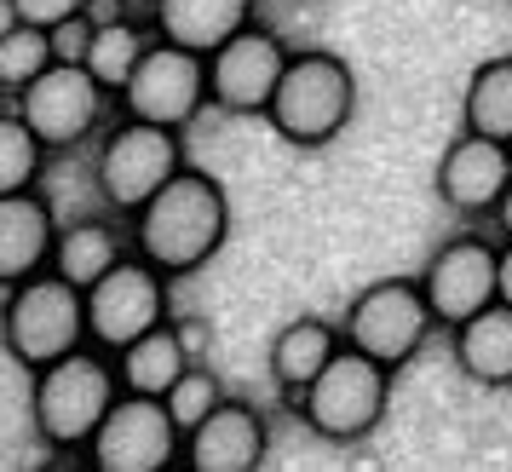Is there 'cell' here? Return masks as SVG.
Segmentation results:
<instances>
[{
    "instance_id": "obj_1",
    "label": "cell",
    "mask_w": 512,
    "mask_h": 472,
    "mask_svg": "<svg viewBox=\"0 0 512 472\" xmlns=\"http://www.w3.org/2000/svg\"><path fill=\"white\" fill-rule=\"evenodd\" d=\"M231 236V196L202 167H179L139 213H133V248L167 277H190L225 248Z\"/></svg>"
},
{
    "instance_id": "obj_2",
    "label": "cell",
    "mask_w": 512,
    "mask_h": 472,
    "mask_svg": "<svg viewBox=\"0 0 512 472\" xmlns=\"http://www.w3.org/2000/svg\"><path fill=\"white\" fill-rule=\"evenodd\" d=\"M127 392L116 369V352L104 346H75L58 363L35 369L29 380V421H35V438L47 449H87L93 432L104 426V415L116 409V398Z\"/></svg>"
},
{
    "instance_id": "obj_3",
    "label": "cell",
    "mask_w": 512,
    "mask_h": 472,
    "mask_svg": "<svg viewBox=\"0 0 512 472\" xmlns=\"http://www.w3.org/2000/svg\"><path fill=\"white\" fill-rule=\"evenodd\" d=\"M87 288L70 283L64 271H35L24 283L6 288V311H0V346L6 363H24L29 375L58 363L64 352L87 346Z\"/></svg>"
},
{
    "instance_id": "obj_4",
    "label": "cell",
    "mask_w": 512,
    "mask_h": 472,
    "mask_svg": "<svg viewBox=\"0 0 512 472\" xmlns=\"http://www.w3.org/2000/svg\"><path fill=\"white\" fill-rule=\"evenodd\" d=\"M351 110H357V75L340 52H323V47H305L288 58L282 70V87L271 98V133L300 150H317V144L340 139L346 133Z\"/></svg>"
},
{
    "instance_id": "obj_5",
    "label": "cell",
    "mask_w": 512,
    "mask_h": 472,
    "mask_svg": "<svg viewBox=\"0 0 512 472\" xmlns=\"http://www.w3.org/2000/svg\"><path fill=\"white\" fill-rule=\"evenodd\" d=\"M179 167H185V133L179 127H156V121L116 110V121L104 127L93 156V190L104 196V208L133 219Z\"/></svg>"
},
{
    "instance_id": "obj_6",
    "label": "cell",
    "mask_w": 512,
    "mask_h": 472,
    "mask_svg": "<svg viewBox=\"0 0 512 472\" xmlns=\"http://www.w3.org/2000/svg\"><path fill=\"white\" fill-rule=\"evenodd\" d=\"M392 375L380 357L357 352V346H340L334 363L305 386L300 398V421L328 438V444H363L374 426L386 421V403H392Z\"/></svg>"
},
{
    "instance_id": "obj_7",
    "label": "cell",
    "mask_w": 512,
    "mask_h": 472,
    "mask_svg": "<svg viewBox=\"0 0 512 472\" xmlns=\"http://www.w3.org/2000/svg\"><path fill=\"white\" fill-rule=\"evenodd\" d=\"M340 329H346V346L380 357L386 369H403V363L432 340L438 311H432V300H426L420 277H380V283H369L357 300H351Z\"/></svg>"
},
{
    "instance_id": "obj_8",
    "label": "cell",
    "mask_w": 512,
    "mask_h": 472,
    "mask_svg": "<svg viewBox=\"0 0 512 472\" xmlns=\"http://www.w3.org/2000/svg\"><path fill=\"white\" fill-rule=\"evenodd\" d=\"M18 116L52 144V150H75L93 133H104V121L116 116V93L98 81L87 64H52L47 75H35L18 98H6Z\"/></svg>"
},
{
    "instance_id": "obj_9",
    "label": "cell",
    "mask_w": 512,
    "mask_h": 472,
    "mask_svg": "<svg viewBox=\"0 0 512 472\" xmlns=\"http://www.w3.org/2000/svg\"><path fill=\"white\" fill-rule=\"evenodd\" d=\"M208 104H213L208 52H190V47H179V41H162V35H156L150 52L139 58L133 81L116 93L121 116L156 121V127H179V133H185Z\"/></svg>"
},
{
    "instance_id": "obj_10",
    "label": "cell",
    "mask_w": 512,
    "mask_h": 472,
    "mask_svg": "<svg viewBox=\"0 0 512 472\" xmlns=\"http://www.w3.org/2000/svg\"><path fill=\"white\" fill-rule=\"evenodd\" d=\"M87 461L98 472H167L185 467V426L173 421L167 398L150 392H121L116 409L87 444Z\"/></svg>"
},
{
    "instance_id": "obj_11",
    "label": "cell",
    "mask_w": 512,
    "mask_h": 472,
    "mask_svg": "<svg viewBox=\"0 0 512 472\" xmlns=\"http://www.w3.org/2000/svg\"><path fill=\"white\" fill-rule=\"evenodd\" d=\"M167 277L162 265H150L133 248L121 265H110L93 288H87V329H93V346L104 352H121L133 346L139 334H150L156 323L173 317V300H167Z\"/></svg>"
},
{
    "instance_id": "obj_12",
    "label": "cell",
    "mask_w": 512,
    "mask_h": 472,
    "mask_svg": "<svg viewBox=\"0 0 512 472\" xmlns=\"http://www.w3.org/2000/svg\"><path fill=\"white\" fill-rule=\"evenodd\" d=\"M420 288L438 311V329H455L466 317H478L484 306L501 300V242H489L484 231H455L420 265Z\"/></svg>"
},
{
    "instance_id": "obj_13",
    "label": "cell",
    "mask_w": 512,
    "mask_h": 472,
    "mask_svg": "<svg viewBox=\"0 0 512 472\" xmlns=\"http://www.w3.org/2000/svg\"><path fill=\"white\" fill-rule=\"evenodd\" d=\"M288 58H294V52L282 47L277 29H265V24L236 29L225 47L208 52L213 110H225V116H265L271 98H277V87H282Z\"/></svg>"
},
{
    "instance_id": "obj_14",
    "label": "cell",
    "mask_w": 512,
    "mask_h": 472,
    "mask_svg": "<svg viewBox=\"0 0 512 472\" xmlns=\"http://www.w3.org/2000/svg\"><path fill=\"white\" fill-rule=\"evenodd\" d=\"M432 185H438L443 208H455L461 219H495V208H501V196L512 185V144L461 127L443 144Z\"/></svg>"
},
{
    "instance_id": "obj_15",
    "label": "cell",
    "mask_w": 512,
    "mask_h": 472,
    "mask_svg": "<svg viewBox=\"0 0 512 472\" xmlns=\"http://www.w3.org/2000/svg\"><path fill=\"white\" fill-rule=\"evenodd\" d=\"M265 449H271L265 415L254 403L225 398L185 438V467L190 472H254V467H265Z\"/></svg>"
},
{
    "instance_id": "obj_16",
    "label": "cell",
    "mask_w": 512,
    "mask_h": 472,
    "mask_svg": "<svg viewBox=\"0 0 512 472\" xmlns=\"http://www.w3.org/2000/svg\"><path fill=\"white\" fill-rule=\"evenodd\" d=\"M58 231L64 225H58V213L41 190H6L0 196V288L47 271Z\"/></svg>"
},
{
    "instance_id": "obj_17",
    "label": "cell",
    "mask_w": 512,
    "mask_h": 472,
    "mask_svg": "<svg viewBox=\"0 0 512 472\" xmlns=\"http://www.w3.org/2000/svg\"><path fill=\"white\" fill-rule=\"evenodd\" d=\"M248 24H254V0H150V29L190 52L225 47Z\"/></svg>"
},
{
    "instance_id": "obj_18",
    "label": "cell",
    "mask_w": 512,
    "mask_h": 472,
    "mask_svg": "<svg viewBox=\"0 0 512 472\" xmlns=\"http://www.w3.org/2000/svg\"><path fill=\"white\" fill-rule=\"evenodd\" d=\"M346 346V329H334L328 317H294L288 329H277V340H271V380H277L282 398H300L311 380L323 375L328 363H334V352Z\"/></svg>"
},
{
    "instance_id": "obj_19",
    "label": "cell",
    "mask_w": 512,
    "mask_h": 472,
    "mask_svg": "<svg viewBox=\"0 0 512 472\" xmlns=\"http://www.w3.org/2000/svg\"><path fill=\"white\" fill-rule=\"evenodd\" d=\"M449 352L455 369L478 386H512V306L495 300L478 317H466L449 329Z\"/></svg>"
},
{
    "instance_id": "obj_20",
    "label": "cell",
    "mask_w": 512,
    "mask_h": 472,
    "mask_svg": "<svg viewBox=\"0 0 512 472\" xmlns=\"http://www.w3.org/2000/svg\"><path fill=\"white\" fill-rule=\"evenodd\" d=\"M190 363H196V352L185 346V334H179L173 317L156 323L150 334H139L133 346H121V352H116L121 386H127V392H150V398H167V392H173V380L185 375Z\"/></svg>"
},
{
    "instance_id": "obj_21",
    "label": "cell",
    "mask_w": 512,
    "mask_h": 472,
    "mask_svg": "<svg viewBox=\"0 0 512 472\" xmlns=\"http://www.w3.org/2000/svg\"><path fill=\"white\" fill-rule=\"evenodd\" d=\"M133 254V231L121 236V225L110 219H75L58 231V248H52V271H64L70 283L93 288L110 265H121Z\"/></svg>"
},
{
    "instance_id": "obj_22",
    "label": "cell",
    "mask_w": 512,
    "mask_h": 472,
    "mask_svg": "<svg viewBox=\"0 0 512 472\" xmlns=\"http://www.w3.org/2000/svg\"><path fill=\"white\" fill-rule=\"evenodd\" d=\"M461 127L512 144V52H495V58H484L478 70L466 75Z\"/></svg>"
},
{
    "instance_id": "obj_23",
    "label": "cell",
    "mask_w": 512,
    "mask_h": 472,
    "mask_svg": "<svg viewBox=\"0 0 512 472\" xmlns=\"http://www.w3.org/2000/svg\"><path fill=\"white\" fill-rule=\"evenodd\" d=\"M150 29L144 24H133V18H98V29H93V47H87V70L110 87V93H121L127 81H133V70H139V58L150 52Z\"/></svg>"
},
{
    "instance_id": "obj_24",
    "label": "cell",
    "mask_w": 512,
    "mask_h": 472,
    "mask_svg": "<svg viewBox=\"0 0 512 472\" xmlns=\"http://www.w3.org/2000/svg\"><path fill=\"white\" fill-rule=\"evenodd\" d=\"M58 64V47H52V29L24 24V18H6L0 24V98H18L35 81Z\"/></svg>"
},
{
    "instance_id": "obj_25",
    "label": "cell",
    "mask_w": 512,
    "mask_h": 472,
    "mask_svg": "<svg viewBox=\"0 0 512 472\" xmlns=\"http://www.w3.org/2000/svg\"><path fill=\"white\" fill-rule=\"evenodd\" d=\"M47 156H52V144L41 139L12 104H0V196H6V190H35L41 185Z\"/></svg>"
},
{
    "instance_id": "obj_26",
    "label": "cell",
    "mask_w": 512,
    "mask_h": 472,
    "mask_svg": "<svg viewBox=\"0 0 512 472\" xmlns=\"http://www.w3.org/2000/svg\"><path fill=\"white\" fill-rule=\"evenodd\" d=\"M225 398H231V392H225V380H219L208 363L196 357L185 375L173 380V392H167V409H173V421L185 426V438H190V432L208 421V415H213V409H219Z\"/></svg>"
},
{
    "instance_id": "obj_27",
    "label": "cell",
    "mask_w": 512,
    "mask_h": 472,
    "mask_svg": "<svg viewBox=\"0 0 512 472\" xmlns=\"http://www.w3.org/2000/svg\"><path fill=\"white\" fill-rule=\"evenodd\" d=\"M93 12V0H0V18H24V24H41V29H58Z\"/></svg>"
},
{
    "instance_id": "obj_28",
    "label": "cell",
    "mask_w": 512,
    "mask_h": 472,
    "mask_svg": "<svg viewBox=\"0 0 512 472\" xmlns=\"http://www.w3.org/2000/svg\"><path fill=\"white\" fill-rule=\"evenodd\" d=\"M93 29H98L93 12H81V18H70V24H58V29H52V47H58V58H64V64H87Z\"/></svg>"
},
{
    "instance_id": "obj_29",
    "label": "cell",
    "mask_w": 512,
    "mask_h": 472,
    "mask_svg": "<svg viewBox=\"0 0 512 472\" xmlns=\"http://www.w3.org/2000/svg\"><path fill=\"white\" fill-rule=\"evenodd\" d=\"M173 323H179V334H185V346H190L196 357L208 352V340H213V329H208V323H190V317H173Z\"/></svg>"
},
{
    "instance_id": "obj_30",
    "label": "cell",
    "mask_w": 512,
    "mask_h": 472,
    "mask_svg": "<svg viewBox=\"0 0 512 472\" xmlns=\"http://www.w3.org/2000/svg\"><path fill=\"white\" fill-rule=\"evenodd\" d=\"M501 300L512 306V236H501Z\"/></svg>"
},
{
    "instance_id": "obj_31",
    "label": "cell",
    "mask_w": 512,
    "mask_h": 472,
    "mask_svg": "<svg viewBox=\"0 0 512 472\" xmlns=\"http://www.w3.org/2000/svg\"><path fill=\"white\" fill-rule=\"evenodd\" d=\"M495 231L512 236V185H507V196H501V208H495Z\"/></svg>"
}]
</instances>
